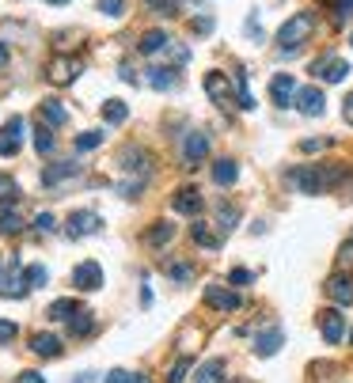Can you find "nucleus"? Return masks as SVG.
I'll return each instance as SVG.
<instances>
[{"label": "nucleus", "instance_id": "nucleus-1", "mask_svg": "<svg viewBox=\"0 0 353 383\" xmlns=\"http://www.w3.org/2000/svg\"><path fill=\"white\" fill-rule=\"evenodd\" d=\"M312 27H315V15L312 12H300V15H293V20H285L281 27H277V53H281V58L296 53L304 42H308Z\"/></svg>", "mask_w": 353, "mask_h": 383}, {"label": "nucleus", "instance_id": "nucleus-22", "mask_svg": "<svg viewBox=\"0 0 353 383\" xmlns=\"http://www.w3.org/2000/svg\"><path fill=\"white\" fill-rule=\"evenodd\" d=\"M171 46V39H167V31H145L141 34V42H137V50L145 53V58H152V53H160Z\"/></svg>", "mask_w": 353, "mask_h": 383}, {"label": "nucleus", "instance_id": "nucleus-36", "mask_svg": "<svg viewBox=\"0 0 353 383\" xmlns=\"http://www.w3.org/2000/svg\"><path fill=\"white\" fill-rule=\"evenodd\" d=\"M103 383H152L145 376V372H126V368H114V372H107V379Z\"/></svg>", "mask_w": 353, "mask_h": 383}, {"label": "nucleus", "instance_id": "nucleus-40", "mask_svg": "<svg viewBox=\"0 0 353 383\" xmlns=\"http://www.w3.org/2000/svg\"><path fill=\"white\" fill-rule=\"evenodd\" d=\"M187 372H190V357H179L171 364V372H167V383H182V379H187Z\"/></svg>", "mask_w": 353, "mask_h": 383}, {"label": "nucleus", "instance_id": "nucleus-32", "mask_svg": "<svg viewBox=\"0 0 353 383\" xmlns=\"http://www.w3.org/2000/svg\"><path fill=\"white\" fill-rule=\"evenodd\" d=\"M107 141V133L103 129H88V133H80L76 141H72V148H76V152H95L99 145Z\"/></svg>", "mask_w": 353, "mask_h": 383}, {"label": "nucleus", "instance_id": "nucleus-18", "mask_svg": "<svg viewBox=\"0 0 353 383\" xmlns=\"http://www.w3.org/2000/svg\"><path fill=\"white\" fill-rule=\"evenodd\" d=\"M72 175H80V163L76 160H65V163H50L42 171V186H58L65 179H72Z\"/></svg>", "mask_w": 353, "mask_h": 383}, {"label": "nucleus", "instance_id": "nucleus-6", "mask_svg": "<svg viewBox=\"0 0 353 383\" xmlns=\"http://www.w3.org/2000/svg\"><path fill=\"white\" fill-rule=\"evenodd\" d=\"M346 72H349V65L342 58H334V53H327V58H319L312 65V76L319 83H342V80H346Z\"/></svg>", "mask_w": 353, "mask_h": 383}, {"label": "nucleus", "instance_id": "nucleus-49", "mask_svg": "<svg viewBox=\"0 0 353 383\" xmlns=\"http://www.w3.org/2000/svg\"><path fill=\"white\" fill-rule=\"evenodd\" d=\"M247 34H251V39H262V31H258V15H251V20H247Z\"/></svg>", "mask_w": 353, "mask_h": 383}, {"label": "nucleus", "instance_id": "nucleus-47", "mask_svg": "<svg viewBox=\"0 0 353 383\" xmlns=\"http://www.w3.org/2000/svg\"><path fill=\"white\" fill-rule=\"evenodd\" d=\"M148 8H156L160 15H175V0H145Z\"/></svg>", "mask_w": 353, "mask_h": 383}, {"label": "nucleus", "instance_id": "nucleus-2", "mask_svg": "<svg viewBox=\"0 0 353 383\" xmlns=\"http://www.w3.org/2000/svg\"><path fill=\"white\" fill-rule=\"evenodd\" d=\"M289 182L296 194H308V198H315V194L327 190V179H323V167L319 163H300L289 171Z\"/></svg>", "mask_w": 353, "mask_h": 383}, {"label": "nucleus", "instance_id": "nucleus-46", "mask_svg": "<svg viewBox=\"0 0 353 383\" xmlns=\"http://www.w3.org/2000/svg\"><path fill=\"white\" fill-rule=\"evenodd\" d=\"M331 141L327 137H308V141H300V152H319V148H327Z\"/></svg>", "mask_w": 353, "mask_h": 383}, {"label": "nucleus", "instance_id": "nucleus-9", "mask_svg": "<svg viewBox=\"0 0 353 383\" xmlns=\"http://www.w3.org/2000/svg\"><path fill=\"white\" fill-rule=\"evenodd\" d=\"M201 205H206V198H201L198 186H182V190L171 194V209L179 213V217H198Z\"/></svg>", "mask_w": 353, "mask_h": 383}, {"label": "nucleus", "instance_id": "nucleus-39", "mask_svg": "<svg viewBox=\"0 0 353 383\" xmlns=\"http://www.w3.org/2000/svg\"><path fill=\"white\" fill-rule=\"evenodd\" d=\"M236 83H239V110H255V95H251V88H247V72H239Z\"/></svg>", "mask_w": 353, "mask_h": 383}, {"label": "nucleus", "instance_id": "nucleus-17", "mask_svg": "<svg viewBox=\"0 0 353 383\" xmlns=\"http://www.w3.org/2000/svg\"><path fill=\"white\" fill-rule=\"evenodd\" d=\"M23 228V217H20V198H8L0 201V231L4 236H12V231Z\"/></svg>", "mask_w": 353, "mask_h": 383}, {"label": "nucleus", "instance_id": "nucleus-10", "mask_svg": "<svg viewBox=\"0 0 353 383\" xmlns=\"http://www.w3.org/2000/svg\"><path fill=\"white\" fill-rule=\"evenodd\" d=\"M296 91H300V88H296L293 72H277V76L270 80V99H274V107H281V110L296 102Z\"/></svg>", "mask_w": 353, "mask_h": 383}, {"label": "nucleus", "instance_id": "nucleus-3", "mask_svg": "<svg viewBox=\"0 0 353 383\" xmlns=\"http://www.w3.org/2000/svg\"><path fill=\"white\" fill-rule=\"evenodd\" d=\"M27 277H23V262L20 258H12V262H8V274L0 277V296H4V300H23L27 296Z\"/></svg>", "mask_w": 353, "mask_h": 383}, {"label": "nucleus", "instance_id": "nucleus-43", "mask_svg": "<svg viewBox=\"0 0 353 383\" xmlns=\"http://www.w3.org/2000/svg\"><path fill=\"white\" fill-rule=\"evenodd\" d=\"M15 338H20V326H15L12 319H0V345H8Z\"/></svg>", "mask_w": 353, "mask_h": 383}, {"label": "nucleus", "instance_id": "nucleus-33", "mask_svg": "<svg viewBox=\"0 0 353 383\" xmlns=\"http://www.w3.org/2000/svg\"><path fill=\"white\" fill-rule=\"evenodd\" d=\"M53 148H58V137H53V129H50V126H39V129H34V152H39V156H50Z\"/></svg>", "mask_w": 353, "mask_h": 383}, {"label": "nucleus", "instance_id": "nucleus-41", "mask_svg": "<svg viewBox=\"0 0 353 383\" xmlns=\"http://www.w3.org/2000/svg\"><path fill=\"white\" fill-rule=\"evenodd\" d=\"M8 198H20V186H15L12 175L0 171V201H8Z\"/></svg>", "mask_w": 353, "mask_h": 383}, {"label": "nucleus", "instance_id": "nucleus-30", "mask_svg": "<svg viewBox=\"0 0 353 383\" xmlns=\"http://www.w3.org/2000/svg\"><path fill=\"white\" fill-rule=\"evenodd\" d=\"M69 330H72V338H88V334L95 330V319H91V311H84V307H80V311L69 319Z\"/></svg>", "mask_w": 353, "mask_h": 383}, {"label": "nucleus", "instance_id": "nucleus-38", "mask_svg": "<svg viewBox=\"0 0 353 383\" xmlns=\"http://www.w3.org/2000/svg\"><path fill=\"white\" fill-rule=\"evenodd\" d=\"M95 8L103 15H110V20H122L126 15V0H95Z\"/></svg>", "mask_w": 353, "mask_h": 383}, {"label": "nucleus", "instance_id": "nucleus-5", "mask_svg": "<svg viewBox=\"0 0 353 383\" xmlns=\"http://www.w3.org/2000/svg\"><path fill=\"white\" fill-rule=\"evenodd\" d=\"M209 156V133H201V129H190L187 137H182V163L190 167H198L201 160Z\"/></svg>", "mask_w": 353, "mask_h": 383}, {"label": "nucleus", "instance_id": "nucleus-21", "mask_svg": "<svg viewBox=\"0 0 353 383\" xmlns=\"http://www.w3.org/2000/svg\"><path fill=\"white\" fill-rule=\"evenodd\" d=\"M118 167H122V171H133V175H148V156H145V148H126V152L118 156Z\"/></svg>", "mask_w": 353, "mask_h": 383}, {"label": "nucleus", "instance_id": "nucleus-34", "mask_svg": "<svg viewBox=\"0 0 353 383\" xmlns=\"http://www.w3.org/2000/svg\"><path fill=\"white\" fill-rule=\"evenodd\" d=\"M164 274L171 277V281H179V285L194 281V266L190 262H164Z\"/></svg>", "mask_w": 353, "mask_h": 383}, {"label": "nucleus", "instance_id": "nucleus-53", "mask_svg": "<svg viewBox=\"0 0 353 383\" xmlns=\"http://www.w3.org/2000/svg\"><path fill=\"white\" fill-rule=\"evenodd\" d=\"M46 4H69V0H46Z\"/></svg>", "mask_w": 353, "mask_h": 383}, {"label": "nucleus", "instance_id": "nucleus-45", "mask_svg": "<svg viewBox=\"0 0 353 383\" xmlns=\"http://www.w3.org/2000/svg\"><path fill=\"white\" fill-rule=\"evenodd\" d=\"M251 277H255V274L239 266V269H232V274H228V281H232V288H236V285H251Z\"/></svg>", "mask_w": 353, "mask_h": 383}, {"label": "nucleus", "instance_id": "nucleus-20", "mask_svg": "<svg viewBox=\"0 0 353 383\" xmlns=\"http://www.w3.org/2000/svg\"><path fill=\"white\" fill-rule=\"evenodd\" d=\"M39 118H42V126L58 129V126H65V121H69V110H65L58 99H46L42 107H39Z\"/></svg>", "mask_w": 353, "mask_h": 383}, {"label": "nucleus", "instance_id": "nucleus-37", "mask_svg": "<svg viewBox=\"0 0 353 383\" xmlns=\"http://www.w3.org/2000/svg\"><path fill=\"white\" fill-rule=\"evenodd\" d=\"M23 277H27V285H31V288H42L46 281H50V269H46V266H27Z\"/></svg>", "mask_w": 353, "mask_h": 383}, {"label": "nucleus", "instance_id": "nucleus-48", "mask_svg": "<svg viewBox=\"0 0 353 383\" xmlns=\"http://www.w3.org/2000/svg\"><path fill=\"white\" fill-rule=\"evenodd\" d=\"M15 383H46V376H39V372H20Z\"/></svg>", "mask_w": 353, "mask_h": 383}, {"label": "nucleus", "instance_id": "nucleus-19", "mask_svg": "<svg viewBox=\"0 0 353 383\" xmlns=\"http://www.w3.org/2000/svg\"><path fill=\"white\" fill-rule=\"evenodd\" d=\"M281 342H285L281 326H270V330H262L255 338V353H258V357H274V353L281 349Z\"/></svg>", "mask_w": 353, "mask_h": 383}, {"label": "nucleus", "instance_id": "nucleus-14", "mask_svg": "<svg viewBox=\"0 0 353 383\" xmlns=\"http://www.w3.org/2000/svg\"><path fill=\"white\" fill-rule=\"evenodd\" d=\"M76 76H80V61L76 58H53L50 61V83L65 88V83H72Z\"/></svg>", "mask_w": 353, "mask_h": 383}, {"label": "nucleus", "instance_id": "nucleus-13", "mask_svg": "<svg viewBox=\"0 0 353 383\" xmlns=\"http://www.w3.org/2000/svg\"><path fill=\"white\" fill-rule=\"evenodd\" d=\"M319 334H323V342H327V345H338V342H342V334H346V319H342L338 307L323 311V319H319Z\"/></svg>", "mask_w": 353, "mask_h": 383}, {"label": "nucleus", "instance_id": "nucleus-54", "mask_svg": "<svg viewBox=\"0 0 353 383\" xmlns=\"http://www.w3.org/2000/svg\"><path fill=\"white\" fill-rule=\"evenodd\" d=\"M349 342H353V330H349Z\"/></svg>", "mask_w": 353, "mask_h": 383}, {"label": "nucleus", "instance_id": "nucleus-24", "mask_svg": "<svg viewBox=\"0 0 353 383\" xmlns=\"http://www.w3.org/2000/svg\"><path fill=\"white\" fill-rule=\"evenodd\" d=\"M236 179H239V163L236 160H228V156H225V160L213 163V182H217V186H232Z\"/></svg>", "mask_w": 353, "mask_h": 383}, {"label": "nucleus", "instance_id": "nucleus-16", "mask_svg": "<svg viewBox=\"0 0 353 383\" xmlns=\"http://www.w3.org/2000/svg\"><path fill=\"white\" fill-rule=\"evenodd\" d=\"M327 296H331L338 307L353 304V277H349V274H334L331 281H327Z\"/></svg>", "mask_w": 353, "mask_h": 383}, {"label": "nucleus", "instance_id": "nucleus-28", "mask_svg": "<svg viewBox=\"0 0 353 383\" xmlns=\"http://www.w3.org/2000/svg\"><path fill=\"white\" fill-rule=\"evenodd\" d=\"M198 383H228L225 376V361H206L198 368Z\"/></svg>", "mask_w": 353, "mask_h": 383}, {"label": "nucleus", "instance_id": "nucleus-23", "mask_svg": "<svg viewBox=\"0 0 353 383\" xmlns=\"http://www.w3.org/2000/svg\"><path fill=\"white\" fill-rule=\"evenodd\" d=\"M31 353H39V357H61V338L58 334H34Z\"/></svg>", "mask_w": 353, "mask_h": 383}, {"label": "nucleus", "instance_id": "nucleus-52", "mask_svg": "<svg viewBox=\"0 0 353 383\" xmlns=\"http://www.w3.org/2000/svg\"><path fill=\"white\" fill-rule=\"evenodd\" d=\"M4 65H8V46L0 42V69H4Z\"/></svg>", "mask_w": 353, "mask_h": 383}, {"label": "nucleus", "instance_id": "nucleus-27", "mask_svg": "<svg viewBox=\"0 0 353 383\" xmlns=\"http://www.w3.org/2000/svg\"><path fill=\"white\" fill-rule=\"evenodd\" d=\"M126 118H129V107L122 99H107L103 102V121H107V126H122Z\"/></svg>", "mask_w": 353, "mask_h": 383}, {"label": "nucleus", "instance_id": "nucleus-55", "mask_svg": "<svg viewBox=\"0 0 353 383\" xmlns=\"http://www.w3.org/2000/svg\"><path fill=\"white\" fill-rule=\"evenodd\" d=\"M349 243H353V236H349Z\"/></svg>", "mask_w": 353, "mask_h": 383}, {"label": "nucleus", "instance_id": "nucleus-7", "mask_svg": "<svg viewBox=\"0 0 353 383\" xmlns=\"http://www.w3.org/2000/svg\"><path fill=\"white\" fill-rule=\"evenodd\" d=\"M293 107L300 110L304 118H323L327 114V95H323V88H300Z\"/></svg>", "mask_w": 353, "mask_h": 383}, {"label": "nucleus", "instance_id": "nucleus-26", "mask_svg": "<svg viewBox=\"0 0 353 383\" xmlns=\"http://www.w3.org/2000/svg\"><path fill=\"white\" fill-rule=\"evenodd\" d=\"M145 80L152 83L156 91H171L175 83H179V80H175V72H171V69H160V65H152V69L145 72Z\"/></svg>", "mask_w": 353, "mask_h": 383}, {"label": "nucleus", "instance_id": "nucleus-42", "mask_svg": "<svg viewBox=\"0 0 353 383\" xmlns=\"http://www.w3.org/2000/svg\"><path fill=\"white\" fill-rule=\"evenodd\" d=\"M34 231H42V236L58 231V220H53V213H39V217H34Z\"/></svg>", "mask_w": 353, "mask_h": 383}, {"label": "nucleus", "instance_id": "nucleus-44", "mask_svg": "<svg viewBox=\"0 0 353 383\" xmlns=\"http://www.w3.org/2000/svg\"><path fill=\"white\" fill-rule=\"evenodd\" d=\"M331 8H334V20L338 23H346L353 15V0H331Z\"/></svg>", "mask_w": 353, "mask_h": 383}, {"label": "nucleus", "instance_id": "nucleus-35", "mask_svg": "<svg viewBox=\"0 0 353 383\" xmlns=\"http://www.w3.org/2000/svg\"><path fill=\"white\" fill-rule=\"evenodd\" d=\"M217 220H220V231H232V228H236V220H239V209L232 201H220L217 205Z\"/></svg>", "mask_w": 353, "mask_h": 383}, {"label": "nucleus", "instance_id": "nucleus-29", "mask_svg": "<svg viewBox=\"0 0 353 383\" xmlns=\"http://www.w3.org/2000/svg\"><path fill=\"white\" fill-rule=\"evenodd\" d=\"M190 236H194V243H198V247H206V250H220V236L209 228V224H194Z\"/></svg>", "mask_w": 353, "mask_h": 383}, {"label": "nucleus", "instance_id": "nucleus-15", "mask_svg": "<svg viewBox=\"0 0 353 383\" xmlns=\"http://www.w3.org/2000/svg\"><path fill=\"white\" fill-rule=\"evenodd\" d=\"M206 95L213 102H220V107H228L232 99V80L225 76V72H206Z\"/></svg>", "mask_w": 353, "mask_h": 383}, {"label": "nucleus", "instance_id": "nucleus-11", "mask_svg": "<svg viewBox=\"0 0 353 383\" xmlns=\"http://www.w3.org/2000/svg\"><path fill=\"white\" fill-rule=\"evenodd\" d=\"M206 304L213 311H236V307L244 304V296H239L236 288H225V285H206Z\"/></svg>", "mask_w": 353, "mask_h": 383}, {"label": "nucleus", "instance_id": "nucleus-25", "mask_svg": "<svg viewBox=\"0 0 353 383\" xmlns=\"http://www.w3.org/2000/svg\"><path fill=\"white\" fill-rule=\"evenodd\" d=\"M171 239H175V224L171 220H156L152 228H148V236H145L148 247H164V243H171Z\"/></svg>", "mask_w": 353, "mask_h": 383}, {"label": "nucleus", "instance_id": "nucleus-31", "mask_svg": "<svg viewBox=\"0 0 353 383\" xmlns=\"http://www.w3.org/2000/svg\"><path fill=\"white\" fill-rule=\"evenodd\" d=\"M76 311H80V304H76V300H53V304H50V311H46V315H50L53 323H69Z\"/></svg>", "mask_w": 353, "mask_h": 383}, {"label": "nucleus", "instance_id": "nucleus-8", "mask_svg": "<svg viewBox=\"0 0 353 383\" xmlns=\"http://www.w3.org/2000/svg\"><path fill=\"white\" fill-rule=\"evenodd\" d=\"M99 228H103L99 213H91V209H76V213L69 217V228H65V236H69V239H84V236H95Z\"/></svg>", "mask_w": 353, "mask_h": 383}, {"label": "nucleus", "instance_id": "nucleus-51", "mask_svg": "<svg viewBox=\"0 0 353 383\" xmlns=\"http://www.w3.org/2000/svg\"><path fill=\"white\" fill-rule=\"evenodd\" d=\"M118 72H122V80H126V83H137V76H133V69H129V65H122Z\"/></svg>", "mask_w": 353, "mask_h": 383}, {"label": "nucleus", "instance_id": "nucleus-4", "mask_svg": "<svg viewBox=\"0 0 353 383\" xmlns=\"http://www.w3.org/2000/svg\"><path fill=\"white\" fill-rule=\"evenodd\" d=\"M23 137H27V121L15 114L0 126V156H15L23 148Z\"/></svg>", "mask_w": 353, "mask_h": 383}, {"label": "nucleus", "instance_id": "nucleus-12", "mask_svg": "<svg viewBox=\"0 0 353 383\" xmlns=\"http://www.w3.org/2000/svg\"><path fill=\"white\" fill-rule=\"evenodd\" d=\"M72 285L80 288V293H95V288H103V269L99 262H80L72 269Z\"/></svg>", "mask_w": 353, "mask_h": 383}, {"label": "nucleus", "instance_id": "nucleus-50", "mask_svg": "<svg viewBox=\"0 0 353 383\" xmlns=\"http://www.w3.org/2000/svg\"><path fill=\"white\" fill-rule=\"evenodd\" d=\"M342 114H346V121H349V126H353V91H349V95H346V107H342Z\"/></svg>", "mask_w": 353, "mask_h": 383}]
</instances>
